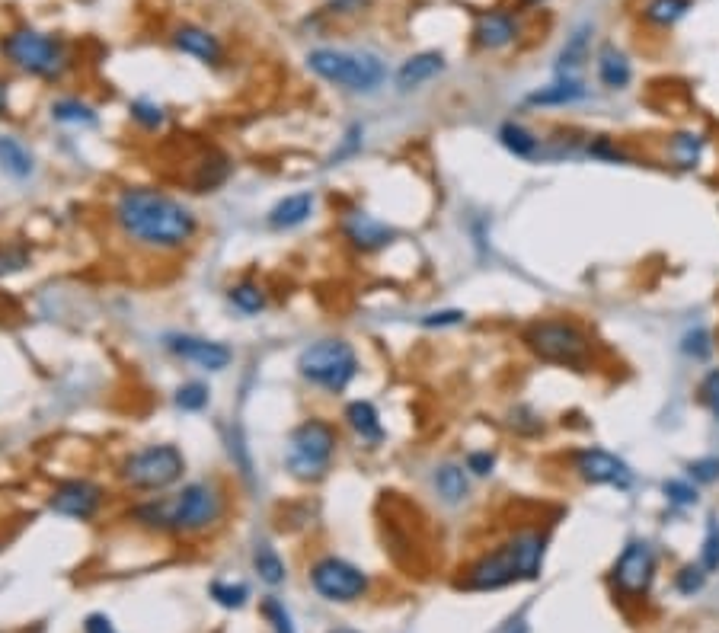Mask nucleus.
Segmentation results:
<instances>
[{
    "label": "nucleus",
    "mask_w": 719,
    "mask_h": 633,
    "mask_svg": "<svg viewBox=\"0 0 719 633\" xmlns=\"http://www.w3.org/2000/svg\"><path fill=\"white\" fill-rule=\"evenodd\" d=\"M652 582H656V554L646 541H630L614 563V586L630 598H643Z\"/></svg>",
    "instance_id": "13"
},
{
    "label": "nucleus",
    "mask_w": 719,
    "mask_h": 633,
    "mask_svg": "<svg viewBox=\"0 0 719 633\" xmlns=\"http://www.w3.org/2000/svg\"><path fill=\"white\" fill-rule=\"evenodd\" d=\"M339 448V432L330 419L310 416L288 432L285 442V470L301 483H317L330 474Z\"/></svg>",
    "instance_id": "4"
},
{
    "label": "nucleus",
    "mask_w": 719,
    "mask_h": 633,
    "mask_svg": "<svg viewBox=\"0 0 719 633\" xmlns=\"http://www.w3.org/2000/svg\"><path fill=\"white\" fill-rule=\"evenodd\" d=\"M103 502H106V490L100 483H93L87 477H71V480H61L52 490L48 509L55 515L74 518V522H93V518L100 515Z\"/></svg>",
    "instance_id": "11"
},
{
    "label": "nucleus",
    "mask_w": 719,
    "mask_h": 633,
    "mask_svg": "<svg viewBox=\"0 0 719 633\" xmlns=\"http://www.w3.org/2000/svg\"><path fill=\"white\" fill-rule=\"evenodd\" d=\"M253 570L256 576L266 582V586H282L285 582V560L279 557V550L269 547V544H259L253 550Z\"/></svg>",
    "instance_id": "30"
},
{
    "label": "nucleus",
    "mask_w": 719,
    "mask_h": 633,
    "mask_svg": "<svg viewBox=\"0 0 719 633\" xmlns=\"http://www.w3.org/2000/svg\"><path fill=\"white\" fill-rule=\"evenodd\" d=\"M173 45L183 55H192L202 64H221L224 61V45L211 29L195 26V23H183L173 29Z\"/></svg>",
    "instance_id": "17"
},
{
    "label": "nucleus",
    "mask_w": 719,
    "mask_h": 633,
    "mask_svg": "<svg viewBox=\"0 0 719 633\" xmlns=\"http://www.w3.org/2000/svg\"><path fill=\"white\" fill-rule=\"evenodd\" d=\"M52 119L61 125H74V128H93L96 125V109L74 100V96H64V100L52 103Z\"/></svg>",
    "instance_id": "29"
},
{
    "label": "nucleus",
    "mask_w": 719,
    "mask_h": 633,
    "mask_svg": "<svg viewBox=\"0 0 719 633\" xmlns=\"http://www.w3.org/2000/svg\"><path fill=\"white\" fill-rule=\"evenodd\" d=\"M227 176H231V160L218 151H208L192 173V186L195 192H215L218 186H224Z\"/></svg>",
    "instance_id": "25"
},
{
    "label": "nucleus",
    "mask_w": 719,
    "mask_h": 633,
    "mask_svg": "<svg viewBox=\"0 0 719 633\" xmlns=\"http://www.w3.org/2000/svg\"><path fill=\"white\" fill-rule=\"evenodd\" d=\"M371 7V0H330V10L333 13H342V16H349V13H362Z\"/></svg>",
    "instance_id": "48"
},
{
    "label": "nucleus",
    "mask_w": 719,
    "mask_h": 633,
    "mask_svg": "<svg viewBox=\"0 0 719 633\" xmlns=\"http://www.w3.org/2000/svg\"><path fill=\"white\" fill-rule=\"evenodd\" d=\"M467 320L464 311H435V314H426L422 317V327H432V330H441V327H461Z\"/></svg>",
    "instance_id": "46"
},
{
    "label": "nucleus",
    "mask_w": 719,
    "mask_h": 633,
    "mask_svg": "<svg viewBox=\"0 0 719 633\" xmlns=\"http://www.w3.org/2000/svg\"><path fill=\"white\" fill-rule=\"evenodd\" d=\"M227 301H231L237 311L247 314V317L266 311V291H263V285L253 282V279H243V282L231 285V291H227Z\"/></svg>",
    "instance_id": "28"
},
{
    "label": "nucleus",
    "mask_w": 719,
    "mask_h": 633,
    "mask_svg": "<svg viewBox=\"0 0 719 633\" xmlns=\"http://www.w3.org/2000/svg\"><path fill=\"white\" fill-rule=\"evenodd\" d=\"M307 68L326 84L349 93H374L387 77V68L371 52H342V48H314L307 55Z\"/></svg>",
    "instance_id": "8"
},
{
    "label": "nucleus",
    "mask_w": 719,
    "mask_h": 633,
    "mask_svg": "<svg viewBox=\"0 0 719 633\" xmlns=\"http://www.w3.org/2000/svg\"><path fill=\"white\" fill-rule=\"evenodd\" d=\"M0 52H4V58L13 68L42 80H61L64 71L71 68L68 45L58 36H48V32L29 29V26L7 32L4 42H0Z\"/></svg>",
    "instance_id": "7"
},
{
    "label": "nucleus",
    "mask_w": 719,
    "mask_h": 633,
    "mask_svg": "<svg viewBox=\"0 0 719 633\" xmlns=\"http://www.w3.org/2000/svg\"><path fill=\"white\" fill-rule=\"evenodd\" d=\"M515 633H525V627H518V630H515Z\"/></svg>",
    "instance_id": "53"
},
{
    "label": "nucleus",
    "mask_w": 719,
    "mask_h": 633,
    "mask_svg": "<svg viewBox=\"0 0 719 633\" xmlns=\"http://www.w3.org/2000/svg\"><path fill=\"white\" fill-rule=\"evenodd\" d=\"M128 112H132V122L138 128H144V132H160V128L167 125V112H163V106H157L151 100L128 103Z\"/></svg>",
    "instance_id": "34"
},
{
    "label": "nucleus",
    "mask_w": 719,
    "mask_h": 633,
    "mask_svg": "<svg viewBox=\"0 0 719 633\" xmlns=\"http://www.w3.org/2000/svg\"><path fill=\"white\" fill-rule=\"evenodd\" d=\"M4 109H7V84L0 80V116H4Z\"/></svg>",
    "instance_id": "50"
},
{
    "label": "nucleus",
    "mask_w": 719,
    "mask_h": 633,
    "mask_svg": "<svg viewBox=\"0 0 719 633\" xmlns=\"http://www.w3.org/2000/svg\"><path fill=\"white\" fill-rule=\"evenodd\" d=\"M595 68H598V80L608 90H624L630 84V77H633L630 61H627V55L620 52L617 45H601L598 48Z\"/></svg>",
    "instance_id": "20"
},
{
    "label": "nucleus",
    "mask_w": 719,
    "mask_h": 633,
    "mask_svg": "<svg viewBox=\"0 0 719 633\" xmlns=\"http://www.w3.org/2000/svg\"><path fill=\"white\" fill-rule=\"evenodd\" d=\"M163 349L176 359H183L195 368L208 371V375H218V371L231 368L234 352L231 346L218 343V339H205V336H192V333H167L163 336Z\"/></svg>",
    "instance_id": "12"
},
{
    "label": "nucleus",
    "mask_w": 719,
    "mask_h": 633,
    "mask_svg": "<svg viewBox=\"0 0 719 633\" xmlns=\"http://www.w3.org/2000/svg\"><path fill=\"white\" fill-rule=\"evenodd\" d=\"M314 192H294V196H285L279 199L266 215V224L272 231H294V227H301L304 221H310L314 215Z\"/></svg>",
    "instance_id": "18"
},
{
    "label": "nucleus",
    "mask_w": 719,
    "mask_h": 633,
    "mask_svg": "<svg viewBox=\"0 0 719 633\" xmlns=\"http://www.w3.org/2000/svg\"><path fill=\"white\" fill-rule=\"evenodd\" d=\"M362 125H352L349 132H346V138H342V148L330 157V164H339V160H346L349 154H355L358 148H362Z\"/></svg>",
    "instance_id": "47"
},
{
    "label": "nucleus",
    "mask_w": 719,
    "mask_h": 633,
    "mask_svg": "<svg viewBox=\"0 0 719 633\" xmlns=\"http://www.w3.org/2000/svg\"><path fill=\"white\" fill-rule=\"evenodd\" d=\"M573 467H576V474L592 486H614V490H627V486L633 483V470L627 467V461H620L617 454L604 451V448L576 451Z\"/></svg>",
    "instance_id": "14"
},
{
    "label": "nucleus",
    "mask_w": 719,
    "mask_h": 633,
    "mask_svg": "<svg viewBox=\"0 0 719 633\" xmlns=\"http://www.w3.org/2000/svg\"><path fill=\"white\" fill-rule=\"evenodd\" d=\"M691 7H694V0H649L643 16H646L649 26L668 29V26H675L678 20H684Z\"/></svg>",
    "instance_id": "27"
},
{
    "label": "nucleus",
    "mask_w": 719,
    "mask_h": 633,
    "mask_svg": "<svg viewBox=\"0 0 719 633\" xmlns=\"http://www.w3.org/2000/svg\"><path fill=\"white\" fill-rule=\"evenodd\" d=\"M665 496H668V502H672V506H694L697 502V490L688 483V480H668L665 483Z\"/></svg>",
    "instance_id": "40"
},
{
    "label": "nucleus",
    "mask_w": 719,
    "mask_h": 633,
    "mask_svg": "<svg viewBox=\"0 0 719 633\" xmlns=\"http://www.w3.org/2000/svg\"><path fill=\"white\" fill-rule=\"evenodd\" d=\"M173 403L183 413H202L211 403V391H208V384H202V381H186V384L176 387Z\"/></svg>",
    "instance_id": "33"
},
{
    "label": "nucleus",
    "mask_w": 719,
    "mask_h": 633,
    "mask_svg": "<svg viewBox=\"0 0 719 633\" xmlns=\"http://www.w3.org/2000/svg\"><path fill=\"white\" fill-rule=\"evenodd\" d=\"M681 352L684 355H691L694 362H704L707 355L713 352V343H710V333L704 327H697L691 330L688 336H684V343H681Z\"/></svg>",
    "instance_id": "38"
},
{
    "label": "nucleus",
    "mask_w": 719,
    "mask_h": 633,
    "mask_svg": "<svg viewBox=\"0 0 719 633\" xmlns=\"http://www.w3.org/2000/svg\"><path fill=\"white\" fill-rule=\"evenodd\" d=\"M112 224L128 243L151 253H176L199 234V215L154 186H125L112 202Z\"/></svg>",
    "instance_id": "1"
},
{
    "label": "nucleus",
    "mask_w": 719,
    "mask_h": 633,
    "mask_svg": "<svg viewBox=\"0 0 719 633\" xmlns=\"http://www.w3.org/2000/svg\"><path fill=\"white\" fill-rule=\"evenodd\" d=\"M588 90L582 87V80L576 77H560V80H553V84L541 87V90H534L528 96V103L531 106H573L579 100H585Z\"/></svg>",
    "instance_id": "23"
},
{
    "label": "nucleus",
    "mask_w": 719,
    "mask_h": 633,
    "mask_svg": "<svg viewBox=\"0 0 719 633\" xmlns=\"http://www.w3.org/2000/svg\"><path fill=\"white\" fill-rule=\"evenodd\" d=\"M691 477L697 483H716L719 480V458H697L691 461Z\"/></svg>",
    "instance_id": "45"
},
{
    "label": "nucleus",
    "mask_w": 719,
    "mask_h": 633,
    "mask_svg": "<svg viewBox=\"0 0 719 633\" xmlns=\"http://www.w3.org/2000/svg\"><path fill=\"white\" fill-rule=\"evenodd\" d=\"M186 474V454L170 442L160 445H144L132 454H125V461L119 464V480L128 490L157 496L167 493L183 480Z\"/></svg>",
    "instance_id": "6"
},
{
    "label": "nucleus",
    "mask_w": 719,
    "mask_h": 633,
    "mask_svg": "<svg viewBox=\"0 0 719 633\" xmlns=\"http://www.w3.org/2000/svg\"><path fill=\"white\" fill-rule=\"evenodd\" d=\"M700 400H704V407L719 419V371H710L700 384Z\"/></svg>",
    "instance_id": "44"
},
{
    "label": "nucleus",
    "mask_w": 719,
    "mask_h": 633,
    "mask_svg": "<svg viewBox=\"0 0 719 633\" xmlns=\"http://www.w3.org/2000/svg\"><path fill=\"white\" fill-rule=\"evenodd\" d=\"M464 467L470 470L473 477H489V474H493V467H496V454H489V451H470L467 461H464Z\"/></svg>",
    "instance_id": "43"
},
{
    "label": "nucleus",
    "mask_w": 719,
    "mask_h": 633,
    "mask_svg": "<svg viewBox=\"0 0 719 633\" xmlns=\"http://www.w3.org/2000/svg\"><path fill=\"white\" fill-rule=\"evenodd\" d=\"M227 512V493L218 480H192L170 496L138 502L132 518L141 528L160 534H202L215 528Z\"/></svg>",
    "instance_id": "2"
},
{
    "label": "nucleus",
    "mask_w": 719,
    "mask_h": 633,
    "mask_svg": "<svg viewBox=\"0 0 719 633\" xmlns=\"http://www.w3.org/2000/svg\"><path fill=\"white\" fill-rule=\"evenodd\" d=\"M700 566H704L707 573L719 570V522H716V518H710V525H707L704 550H700Z\"/></svg>",
    "instance_id": "37"
},
{
    "label": "nucleus",
    "mask_w": 719,
    "mask_h": 633,
    "mask_svg": "<svg viewBox=\"0 0 719 633\" xmlns=\"http://www.w3.org/2000/svg\"><path fill=\"white\" fill-rule=\"evenodd\" d=\"M263 618L272 624L275 633H294L291 614L285 611V605L279 602V598H266V602H263Z\"/></svg>",
    "instance_id": "39"
},
{
    "label": "nucleus",
    "mask_w": 719,
    "mask_h": 633,
    "mask_svg": "<svg viewBox=\"0 0 719 633\" xmlns=\"http://www.w3.org/2000/svg\"><path fill=\"white\" fill-rule=\"evenodd\" d=\"M512 429L521 432V435H537V432L544 429V422H541V416H537L534 410L515 407V413H512Z\"/></svg>",
    "instance_id": "42"
},
{
    "label": "nucleus",
    "mask_w": 719,
    "mask_h": 633,
    "mask_svg": "<svg viewBox=\"0 0 719 633\" xmlns=\"http://www.w3.org/2000/svg\"><path fill=\"white\" fill-rule=\"evenodd\" d=\"M432 486H435V493H438L441 502H448V506H457V502H464L467 493H470L467 467H457V464H441V467H435Z\"/></svg>",
    "instance_id": "24"
},
{
    "label": "nucleus",
    "mask_w": 719,
    "mask_h": 633,
    "mask_svg": "<svg viewBox=\"0 0 719 633\" xmlns=\"http://www.w3.org/2000/svg\"><path fill=\"white\" fill-rule=\"evenodd\" d=\"M544 550H547V534L531 531V528L518 531L470 566L461 589L496 592L505 586H515V582H531L541 576Z\"/></svg>",
    "instance_id": "3"
},
{
    "label": "nucleus",
    "mask_w": 719,
    "mask_h": 633,
    "mask_svg": "<svg viewBox=\"0 0 719 633\" xmlns=\"http://www.w3.org/2000/svg\"><path fill=\"white\" fill-rule=\"evenodd\" d=\"M333 633H355V630H333Z\"/></svg>",
    "instance_id": "51"
},
{
    "label": "nucleus",
    "mask_w": 719,
    "mask_h": 633,
    "mask_svg": "<svg viewBox=\"0 0 719 633\" xmlns=\"http://www.w3.org/2000/svg\"><path fill=\"white\" fill-rule=\"evenodd\" d=\"M521 32V23L512 10H502V7H493V10H480L477 13V23H473V42L486 52H499V48L512 45Z\"/></svg>",
    "instance_id": "16"
},
{
    "label": "nucleus",
    "mask_w": 719,
    "mask_h": 633,
    "mask_svg": "<svg viewBox=\"0 0 719 633\" xmlns=\"http://www.w3.org/2000/svg\"><path fill=\"white\" fill-rule=\"evenodd\" d=\"M668 157L675 160L678 167L691 170L700 164V157H704V138L697 132H678L672 141H668Z\"/></svg>",
    "instance_id": "31"
},
{
    "label": "nucleus",
    "mask_w": 719,
    "mask_h": 633,
    "mask_svg": "<svg viewBox=\"0 0 719 633\" xmlns=\"http://www.w3.org/2000/svg\"><path fill=\"white\" fill-rule=\"evenodd\" d=\"M298 375L310 387H320L326 394H342L358 378V355L346 339L326 336L301 349Z\"/></svg>",
    "instance_id": "9"
},
{
    "label": "nucleus",
    "mask_w": 719,
    "mask_h": 633,
    "mask_svg": "<svg viewBox=\"0 0 719 633\" xmlns=\"http://www.w3.org/2000/svg\"><path fill=\"white\" fill-rule=\"evenodd\" d=\"M499 144L521 160H531V157H537V151H541V138H537L534 132H528L521 122H505L499 128Z\"/></svg>",
    "instance_id": "26"
},
{
    "label": "nucleus",
    "mask_w": 719,
    "mask_h": 633,
    "mask_svg": "<svg viewBox=\"0 0 719 633\" xmlns=\"http://www.w3.org/2000/svg\"><path fill=\"white\" fill-rule=\"evenodd\" d=\"M208 595L215 598L221 608H243L250 598V589H247V582H221L218 579L208 586Z\"/></svg>",
    "instance_id": "35"
},
{
    "label": "nucleus",
    "mask_w": 719,
    "mask_h": 633,
    "mask_svg": "<svg viewBox=\"0 0 719 633\" xmlns=\"http://www.w3.org/2000/svg\"><path fill=\"white\" fill-rule=\"evenodd\" d=\"M588 36H592V29L582 26V29H576L573 36H569V42L563 45V52H560V58H557V71H560L563 77H573L576 68L585 61V55H588Z\"/></svg>",
    "instance_id": "32"
},
{
    "label": "nucleus",
    "mask_w": 719,
    "mask_h": 633,
    "mask_svg": "<svg viewBox=\"0 0 719 633\" xmlns=\"http://www.w3.org/2000/svg\"><path fill=\"white\" fill-rule=\"evenodd\" d=\"M87 633H119L116 627H112V621L106 618V614H90L87 624H84Z\"/></svg>",
    "instance_id": "49"
},
{
    "label": "nucleus",
    "mask_w": 719,
    "mask_h": 633,
    "mask_svg": "<svg viewBox=\"0 0 719 633\" xmlns=\"http://www.w3.org/2000/svg\"><path fill=\"white\" fill-rule=\"evenodd\" d=\"M521 343L528 346L534 359H541L547 365L582 371L592 362V336H588L576 320H563V317L534 320L525 327V333H521Z\"/></svg>",
    "instance_id": "5"
},
{
    "label": "nucleus",
    "mask_w": 719,
    "mask_h": 633,
    "mask_svg": "<svg viewBox=\"0 0 719 633\" xmlns=\"http://www.w3.org/2000/svg\"><path fill=\"white\" fill-rule=\"evenodd\" d=\"M525 4H541V0H525Z\"/></svg>",
    "instance_id": "52"
},
{
    "label": "nucleus",
    "mask_w": 719,
    "mask_h": 633,
    "mask_svg": "<svg viewBox=\"0 0 719 633\" xmlns=\"http://www.w3.org/2000/svg\"><path fill=\"white\" fill-rule=\"evenodd\" d=\"M310 586L326 602L349 605L368 592V576L342 557H320L310 566Z\"/></svg>",
    "instance_id": "10"
},
{
    "label": "nucleus",
    "mask_w": 719,
    "mask_h": 633,
    "mask_svg": "<svg viewBox=\"0 0 719 633\" xmlns=\"http://www.w3.org/2000/svg\"><path fill=\"white\" fill-rule=\"evenodd\" d=\"M707 570H704V566H694V563H688V566H681V570H678V576H675V589L681 592V595H697L700 589H704L707 586Z\"/></svg>",
    "instance_id": "36"
},
{
    "label": "nucleus",
    "mask_w": 719,
    "mask_h": 633,
    "mask_svg": "<svg viewBox=\"0 0 719 633\" xmlns=\"http://www.w3.org/2000/svg\"><path fill=\"white\" fill-rule=\"evenodd\" d=\"M0 170L13 180H29L36 173V157L16 135H0Z\"/></svg>",
    "instance_id": "21"
},
{
    "label": "nucleus",
    "mask_w": 719,
    "mask_h": 633,
    "mask_svg": "<svg viewBox=\"0 0 719 633\" xmlns=\"http://www.w3.org/2000/svg\"><path fill=\"white\" fill-rule=\"evenodd\" d=\"M29 266V250L26 247H7V250H0V279L4 275H13V272H20Z\"/></svg>",
    "instance_id": "41"
},
{
    "label": "nucleus",
    "mask_w": 719,
    "mask_h": 633,
    "mask_svg": "<svg viewBox=\"0 0 719 633\" xmlns=\"http://www.w3.org/2000/svg\"><path fill=\"white\" fill-rule=\"evenodd\" d=\"M346 422H349V429H352L358 438H362V442L378 445L381 438H384L381 413L374 410L371 400H352L349 407H346Z\"/></svg>",
    "instance_id": "22"
},
{
    "label": "nucleus",
    "mask_w": 719,
    "mask_h": 633,
    "mask_svg": "<svg viewBox=\"0 0 719 633\" xmlns=\"http://www.w3.org/2000/svg\"><path fill=\"white\" fill-rule=\"evenodd\" d=\"M445 71V55L441 52H419L413 58H406L397 71V90L400 93H410V90H419L422 84H429L432 77H438Z\"/></svg>",
    "instance_id": "19"
},
{
    "label": "nucleus",
    "mask_w": 719,
    "mask_h": 633,
    "mask_svg": "<svg viewBox=\"0 0 719 633\" xmlns=\"http://www.w3.org/2000/svg\"><path fill=\"white\" fill-rule=\"evenodd\" d=\"M339 231L349 240V247H355L358 253H378L397 237L394 227L381 218H374L365 208H349L339 221Z\"/></svg>",
    "instance_id": "15"
}]
</instances>
